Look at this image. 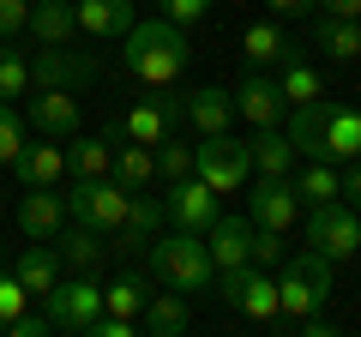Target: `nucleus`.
Instances as JSON below:
<instances>
[{"mask_svg": "<svg viewBox=\"0 0 361 337\" xmlns=\"http://www.w3.org/2000/svg\"><path fill=\"white\" fill-rule=\"evenodd\" d=\"M235 313H247V319L265 331V325L283 313L277 307V277H265L259 265H247V283H241V295H235Z\"/></svg>", "mask_w": 361, "mask_h": 337, "instance_id": "28", "label": "nucleus"}, {"mask_svg": "<svg viewBox=\"0 0 361 337\" xmlns=\"http://www.w3.org/2000/svg\"><path fill=\"white\" fill-rule=\"evenodd\" d=\"M151 289H157V277H139V271L115 277V283L103 289V313H121V319H139V313H145V301H151Z\"/></svg>", "mask_w": 361, "mask_h": 337, "instance_id": "31", "label": "nucleus"}, {"mask_svg": "<svg viewBox=\"0 0 361 337\" xmlns=\"http://www.w3.org/2000/svg\"><path fill=\"white\" fill-rule=\"evenodd\" d=\"M109 163H115V145L109 139H66V175L73 181H97V175H109Z\"/></svg>", "mask_w": 361, "mask_h": 337, "instance_id": "30", "label": "nucleus"}, {"mask_svg": "<svg viewBox=\"0 0 361 337\" xmlns=\"http://www.w3.org/2000/svg\"><path fill=\"white\" fill-rule=\"evenodd\" d=\"M121 127H127V139H139V145H163L169 133L180 127V97H175V85H151V97H139V103L121 115Z\"/></svg>", "mask_w": 361, "mask_h": 337, "instance_id": "10", "label": "nucleus"}, {"mask_svg": "<svg viewBox=\"0 0 361 337\" xmlns=\"http://www.w3.org/2000/svg\"><path fill=\"white\" fill-rule=\"evenodd\" d=\"M187 61H193L187 30L169 25L163 13L157 18H133V30L121 37V66H127V78H139L145 91H151V85H175V78L187 73Z\"/></svg>", "mask_w": 361, "mask_h": 337, "instance_id": "1", "label": "nucleus"}, {"mask_svg": "<svg viewBox=\"0 0 361 337\" xmlns=\"http://www.w3.org/2000/svg\"><path fill=\"white\" fill-rule=\"evenodd\" d=\"M30 37L49 49V42H73L78 37V18H73V0H30Z\"/></svg>", "mask_w": 361, "mask_h": 337, "instance_id": "29", "label": "nucleus"}, {"mask_svg": "<svg viewBox=\"0 0 361 337\" xmlns=\"http://www.w3.org/2000/svg\"><path fill=\"white\" fill-rule=\"evenodd\" d=\"M313 13H331V18H361V0H313Z\"/></svg>", "mask_w": 361, "mask_h": 337, "instance_id": "41", "label": "nucleus"}, {"mask_svg": "<svg viewBox=\"0 0 361 337\" xmlns=\"http://www.w3.org/2000/svg\"><path fill=\"white\" fill-rule=\"evenodd\" d=\"M61 199H66V223H85V229H121L127 217V187L115 175H97V181H61Z\"/></svg>", "mask_w": 361, "mask_h": 337, "instance_id": "5", "label": "nucleus"}, {"mask_svg": "<svg viewBox=\"0 0 361 337\" xmlns=\"http://www.w3.org/2000/svg\"><path fill=\"white\" fill-rule=\"evenodd\" d=\"M139 325H145L151 337H187V331H193V301L180 295V289H163V283H157L151 301H145V313H139Z\"/></svg>", "mask_w": 361, "mask_h": 337, "instance_id": "18", "label": "nucleus"}, {"mask_svg": "<svg viewBox=\"0 0 361 337\" xmlns=\"http://www.w3.org/2000/svg\"><path fill=\"white\" fill-rule=\"evenodd\" d=\"M277 18H313V0H265Z\"/></svg>", "mask_w": 361, "mask_h": 337, "instance_id": "42", "label": "nucleus"}, {"mask_svg": "<svg viewBox=\"0 0 361 337\" xmlns=\"http://www.w3.org/2000/svg\"><path fill=\"white\" fill-rule=\"evenodd\" d=\"M325 301H331V259L325 253H289L283 265H277V307L289 313V319H307V313H325Z\"/></svg>", "mask_w": 361, "mask_h": 337, "instance_id": "4", "label": "nucleus"}, {"mask_svg": "<svg viewBox=\"0 0 361 337\" xmlns=\"http://www.w3.org/2000/svg\"><path fill=\"white\" fill-rule=\"evenodd\" d=\"M25 307H30V289L18 283V277L6 271V265H0V337H6V325H13Z\"/></svg>", "mask_w": 361, "mask_h": 337, "instance_id": "37", "label": "nucleus"}, {"mask_svg": "<svg viewBox=\"0 0 361 337\" xmlns=\"http://www.w3.org/2000/svg\"><path fill=\"white\" fill-rule=\"evenodd\" d=\"M301 193H295V181L289 175H253V199H247V223H259V229H277V235H289L301 223Z\"/></svg>", "mask_w": 361, "mask_h": 337, "instance_id": "9", "label": "nucleus"}, {"mask_svg": "<svg viewBox=\"0 0 361 337\" xmlns=\"http://www.w3.org/2000/svg\"><path fill=\"white\" fill-rule=\"evenodd\" d=\"M25 121L42 133V139H73L78 133V103H73V91H30Z\"/></svg>", "mask_w": 361, "mask_h": 337, "instance_id": "17", "label": "nucleus"}, {"mask_svg": "<svg viewBox=\"0 0 361 337\" xmlns=\"http://www.w3.org/2000/svg\"><path fill=\"white\" fill-rule=\"evenodd\" d=\"M25 115H18L13 103H0V168H13V157L25 151Z\"/></svg>", "mask_w": 361, "mask_h": 337, "instance_id": "36", "label": "nucleus"}, {"mask_svg": "<svg viewBox=\"0 0 361 337\" xmlns=\"http://www.w3.org/2000/svg\"><path fill=\"white\" fill-rule=\"evenodd\" d=\"M13 277L30 289V301L49 295V289L61 283V247H54V241H30V247H18V253H13Z\"/></svg>", "mask_w": 361, "mask_h": 337, "instance_id": "20", "label": "nucleus"}, {"mask_svg": "<svg viewBox=\"0 0 361 337\" xmlns=\"http://www.w3.org/2000/svg\"><path fill=\"white\" fill-rule=\"evenodd\" d=\"M18 229H25V241H54L66 229L61 187H25V199H18Z\"/></svg>", "mask_w": 361, "mask_h": 337, "instance_id": "14", "label": "nucleus"}, {"mask_svg": "<svg viewBox=\"0 0 361 337\" xmlns=\"http://www.w3.org/2000/svg\"><path fill=\"white\" fill-rule=\"evenodd\" d=\"M180 121H193L199 139H205V133H229L235 127V91H217V85L187 91L180 97Z\"/></svg>", "mask_w": 361, "mask_h": 337, "instance_id": "19", "label": "nucleus"}, {"mask_svg": "<svg viewBox=\"0 0 361 337\" xmlns=\"http://www.w3.org/2000/svg\"><path fill=\"white\" fill-rule=\"evenodd\" d=\"M307 247H313V253H325L331 265L355 259V253H361V211L343 205V199L307 205Z\"/></svg>", "mask_w": 361, "mask_h": 337, "instance_id": "6", "label": "nucleus"}, {"mask_svg": "<svg viewBox=\"0 0 361 337\" xmlns=\"http://www.w3.org/2000/svg\"><path fill=\"white\" fill-rule=\"evenodd\" d=\"M85 85H97V54L73 42H49L42 54H30V91H85Z\"/></svg>", "mask_w": 361, "mask_h": 337, "instance_id": "8", "label": "nucleus"}, {"mask_svg": "<svg viewBox=\"0 0 361 337\" xmlns=\"http://www.w3.org/2000/svg\"><path fill=\"white\" fill-rule=\"evenodd\" d=\"M193 175L217 199H235L253 181V151H247V139H235V133H205V139L193 145Z\"/></svg>", "mask_w": 361, "mask_h": 337, "instance_id": "3", "label": "nucleus"}, {"mask_svg": "<svg viewBox=\"0 0 361 337\" xmlns=\"http://www.w3.org/2000/svg\"><path fill=\"white\" fill-rule=\"evenodd\" d=\"M313 42H319V54H331L337 66L361 61V25H355V18H331V13H313Z\"/></svg>", "mask_w": 361, "mask_h": 337, "instance_id": "27", "label": "nucleus"}, {"mask_svg": "<svg viewBox=\"0 0 361 337\" xmlns=\"http://www.w3.org/2000/svg\"><path fill=\"white\" fill-rule=\"evenodd\" d=\"M355 25H361V18H355Z\"/></svg>", "mask_w": 361, "mask_h": 337, "instance_id": "45", "label": "nucleus"}, {"mask_svg": "<svg viewBox=\"0 0 361 337\" xmlns=\"http://www.w3.org/2000/svg\"><path fill=\"white\" fill-rule=\"evenodd\" d=\"M37 307L49 313L54 331H78V337H85V331H90V319L103 313V283H97V277H78V271H73V277H61L49 295H37Z\"/></svg>", "mask_w": 361, "mask_h": 337, "instance_id": "7", "label": "nucleus"}, {"mask_svg": "<svg viewBox=\"0 0 361 337\" xmlns=\"http://www.w3.org/2000/svg\"><path fill=\"white\" fill-rule=\"evenodd\" d=\"M247 151H253V175H295V163H301L283 127H253Z\"/></svg>", "mask_w": 361, "mask_h": 337, "instance_id": "26", "label": "nucleus"}, {"mask_svg": "<svg viewBox=\"0 0 361 337\" xmlns=\"http://www.w3.org/2000/svg\"><path fill=\"white\" fill-rule=\"evenodd\" d=\"M145 259H151V277L163 289H180V295H205L211 289V277H217V265H211V253H205V235H193V229H157V241L145 247Z\"/></svg>", "mask_w": 361, "mask_h": 337, "instance_id": "2", "label": "nucleus"}, {"mask_svg": "<svg viewBox=\"0 0 361 337\" xmlns=\"http://www.w3.org/2000/svg\"><path fill=\"white\" fill-rule=\"evenodd\" d=\"M241 49H247V66H283V61H295V54H301V42L289 37L283 25L253 18V25H247V37H241Z\"/></svg>", "mask_w": 361, "mask_h": 337, "instance_id": "21", "label": "nucleus"}, {"mask_svg": "<svg viewBox=\"0 0 361 337\" xmlns=\"http://www.w3.org/2000/svg\"><path fill=\"white\" fill-rule=\"evenodd\" d=\"M18 97H30V54L0 42V103H18Z\"/></svg>", "mask_w": 361, "mask_h": 337, "instance_id": "33", "label": "nucleus"}, {"mask_svg": "<svg viewBox=\"0 0 361 337\" xmlns=\"http://www.w3.org/2000/svg\"><path fill=\"white\" fill-rule=\"evenodd\" d=\"M157 13H163L169 25H180V30H193V25H205V13H211V0H157Z\"/></svg>", "mask_w": 361, "mask_h": 337, "instance_id": "38", "label": "nucleus"}, {"mask_svg": "<svg viewBox=\"0 0 361 337\" xmlns=\"http://www.w3.org/2000/svg\"><path fill=\"white\" fill-rule=\"evenodd\" d=\"M13 181L18 187H61L66 181V139H30L13 157Z\"/></svg>", "mask_w": 361, "mask_h": 337, "instance_id": "13", "label": "nucleus"}, {"mask_svg": "<svg viewBox=\"0 0 361 337\" xmlns=\"http://www.w3.org/2000/svg\"><path fill=\"white\" fill-rule=\"evenodd\" d=\"M18 30H30V0H0V42H13Z\"/></svg>", "mask_w": 361, "mask_h": 337, "instance_id": "39", "label": "nucleus"}, {"mask_svg": "<svg viewBox=\"0 0 361 337\" xmlns=\"http://www.w3.org/2000/svg\"><path fill=\"white\" fill-rule=\"evenodd\" d=\"M277 91H283V103H313V97H325V78L295 54V61L277 66Z\"/></svg>", "mask_w": 361, "mask_h": 337, "instance_id": "32", "label": "nucleus"}, {"mask_svg": "<svg viewBox=\"0 0 361 337\" xmlns=\"http://www.w3.org/2000/svg\"><path fill=\"white\" fill-rule=\"evenodd\" d=\"M289 181H295L301 205H325V199H343V168L325 163V157H301Z\"/></svg>", "mask_w": 361, "mask_h": 337, "instance_id": "25", "label": "nucleus"}, {"mask_svg": "<svg viewBox=\"0 0 361 337\" xmlns=\"http://www.w3.org/2000/svg\"><path fill=\"white\" fill-rule=\"evenodd\" d=\"M247 241H253V223L247 217H217L205 229V253L217 271H229V265H247Z\"/></svg>", "mask_w": 361, "mask_h": 337, "instance_id": "23", "label": "nucleus"}, {"mask_svg": "<svg viewBox=\"0 0 361 337\" xmlns=\"http://www.w3.org/2000/svg\"><path fill=\"white\" fill-rule=\"evenodd\" d=\"M0 265H6V241H0Z\"/></svg>", "mask_w": 361, "mask_h": 337, "instance_id": "44", "label": "nucleus"}, {"mask_svg": "<svg viewBox=\"0 0 361 337\" xmlns=\"http://www.w3.org/2000/svg\"><path fill=\"white\" fill-rule=\"evenodd\" d=\"M217 217H223V211H217V193H211L199 175H187V181H169V199H163V223H169V229H193V235H205Z\"/></svg>", "mask_w": 361, "mask_h": 337, "instance_id": "11", "label": "nucleus"}, {"mask_svg": "<svg viewBox=\"0 0 361 337\" xmlns=\"http://www.w3.org/2000/svg\"><path fill=\"white\" fill-rule=\"evenodd\" d=\"M73 18H78V37L90 42H121L133 30V0H73Z\"/></svg>", "mask_w": 361, "mask_h": 337, "instance_id": "15", "label": "nucleus"}, {"mask_svg": "<svg viewBox=\"0 0 361 337\" xmlns=\"http://www.w3.org/2000/svg\"><path fill=\"white\" fill-rule=\"evenodd\" d=\"M289 259V247L277 229H259L253 223V241H247V265H259V271H271V265H283Z\"/></svg>", "mask_w": 361, "mask_h": 337, "instance_id": "35", "label": "nucleus"}, {"mask_svg": "<svg viewBox=\"0 0 361 337\" xmlns=\"http://www.w3.org/2000/svg\"><path fill=\"white\" fill-rule=\"evenodd\" d=\"M54 247H61V265L78 277H97L109 265V235L103 229H85V223H66L61 235H54Z\"/></svg>", "mask_w": 361, "mask_h": 337, "instance_id": "16", "label": "nucleus"}, {"mask_svg": "<svg viewBox=\"0 0 361 337\" xmlns=\"http://www.w3.org/2000/svg\"><path fill=\"white\" fill-rule=\"evenodd\" d=\"M229 6H253V0H229Z\"/></svg>", "mask_w": 361, "mask_h": 337, "instance_id": "43", "label": "nucleus"}, {"mask_svg": "<svg viewBox=\"0 0 361 337\" xmlns=\"http://www.w3.org/2000/svg\"><path fill=\"white\" fill-rule=\"evenodd\" d=\"M343 199L361 211V157H355V163H343Z\"/></svg>", "mask_w": 361, "mask_h": 337, "instance_id": "40", "label": "nucleus"}, {"mask_svg": "<svg viewBox=\"0 0 361 337\" xmlns=\"http://www.w3.org/2000/svg\"><path fill=\"white\" fill-rule=\"evenodd\" d=\"M109 175H115L127 193H145V187H157V145L121 139V145H115V163H109Z\"/></svg>", "mask_w": 361, "mask_h": 337, "instance_id": "22", "label": "nucleus"}, {"mask_svg": "<svg viewBox=\"0 0 361 337\" xmlns=\"http://www.w3.org/2000/svg\"><path fill=\"white\" fill-rule=\"evenodd\" d=\"M283 115H289V103H283V91H277V78L259 73V66H247L241 91H235V121H247V127H283Z\"/></svg>", "mask_w": 361, "mask_h": 337, "instance_id": "12", "label": "nucleus"}, {"mask_svg": "<svg viewBox=\"0 0 361 337\" xmlns=\"http://www.w3.org/2000/svg\"><path fill=\"white\" fill-rule=\"evenodd\" d=\"M319 157L325 163H355L361 157V109H337L331 103V115H325V145H319Z\"/></svg>", "mask_w": 361, "mask_h": 337, "instance_id": "24", "label": "nucleus"}, {"mask_svg": "<svg viewBox=\"0 0 361 337\" xmlns=\"http://www.w3.org/2000/svg\"><path fill=\"white\" fill-rule=\"evenodd\" d=\"M193 175V145H180L175 133H169L163 145H157V181H187Z\"/></svg>", "mask_w": 361, "mask_h": 337, "instance_id": "34", "label": "nucleus"}]
</instances>
